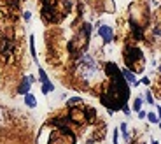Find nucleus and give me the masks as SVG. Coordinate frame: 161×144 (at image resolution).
Segmentation results:
<instances>
[{
	"label": "nucleus",
	"instance_id": "1",
	"mask_svg": "<svg viewBox=\"0 0 161 144\" xmlns=\"http://www.w3.org/2000/svg\"><path fill=\"white\" fill-rule=\"evenodd\" d=\"M107 72L110 74V77H112V83H110V88H109L107 95L102 97V104L105 107H109L110 109V114H112L116 109H119V107L126 106V100H128V85H126V81H124V77L121 76V72H119V69L116 67L114 63H107Z\"/></svg>",
	"mask_w": 161,
	"mask_h": 144
},
{
	"label": "nucleus",
	"instance_id": "16",
	"mask_svg": "<svg viewBox=\"0 0 161 144\" xmlns=\"http://www.w3.org/2000/svg\"><path fill=\"white\" fill-rule=\"evenodd\" d=\"M142 85L149 86V77H144V79H142Z\"/></svg>",
	"mask_w": 161,
	"mask_h": 144
},
{
	"label": "nucleus",
	"instance_id": "5",
	"mask_svg": "<svg viewBox=\"0 0 161 144\" xmlns=\"http://www.w3.org/2000/svg\"><path fill=\"white\" fill-rule=\"evenodd\" d=\"M119 72H121V76H123L124 79L128 81L130 85H135V86L138 85V81L135 79V74H133V72H131V70H128V69H121V70H119Z\"/></svg>",
	"mask_w": 161,
	"mask_h": 144
},
{
	"label": "nucleus",
	"instance_id": "17",
	"mask_svg": "<svg viewBox=\"0 0 161 144\" xmlns=\"http://www.w3.org/2000/svg\"><path fill=\"white\" fill-rule=\"evenodd\" d=\"M123 112H124V114H130V109H128V106H123Z\"/></svg>",
	"mask_w": 161,
	"mask_h": 144
},
{
	"label": "nucleus",
	"instance_id": "8",
	"mask_svg": "<svg viewBox=\"0 0 161 144\" xmlns=\"http://www.w3.org/2000/svg\"><path fill=\"white\" fill-rule=\"evenodd\" d=\"M30 51H32V56L33 60H37V53H35V37H30Z\"/></svg>",
	"mask_w": 161,
	"mask_h": 144
},
{
	"label": "nucleus",
	"instance_id": "6",
	"mask_svg": "<svg viewBox=\"0 0 161 144\" xmlns=\"http://www.w3.org/2000/svg\"><path fill=\"white\" fill-rule=\"evenodd\" d=\"M25 104H27L28 107H35L37 106V98H35L32 93H27V95H25Z\"/></svg>",
	"mask_w": 161,
	"mask_h": 144
},
{
	"label": "nucleus",
	"instance_id": "4",
	"mask_svg": "<svg viewBox=\"0 0 161 144\" xmlns=\"http://www.w3.org/2000/svg\"><path fill=\"white\" fill-rule=\"evenodd\" d=\"M32 83H33V77L32 76H27V77H25V79H23V83L21 85H19V93H21V95H27L28 91H30V86H32Z\"/></svg>",
	"mask_w": 161,
	"mask_h": 144
},
{
	"label": "nucleus",
	"instance_id": "14",
	"mask_svg": "<svg viewBox=\"0 0 161 144\" xmlns=\"http://www.w3.org/2000/svg\"><path fill=\"white\" fill-rule=\"evenodd\" d=\"M75 104H80L79 97H75V98H70V100H68V106H75Z\"/></svg>",
	"mask_w": 161,
	"mask_h": 144
},
{
	"label": "nucleus",
	"instance_id": "10",
	"mask_svg": "<svg viewBox=\"0 0 161 144\" xmlns=\"http://www.w3.org/2000/svg\"><path fill=\"white\" fill-rule=\"evenodd\" d=\"M145 118H149V121L154 123V125H158V123H159V118L156 116V114H152V112H149V116H145Z\"/></svg>",
	"mask_w": 161,
	"mask_h": 144
},
{
	"label": "nucleus",
	"instance_id": "2",
	"mask_svg": "<svg viewBox=\"0 0 161 144\" xmlns=\"http://www.w3.org/2000/svg\"><path fill=\"white\" fill-rule=\"evenodd\" d=\"M79 74L82 77H95L98 74V63L89 56V55H82V58L79 60Z\"/></svg>",
	"mask_w": 161,
	"mask_h": 144
},
{
	"label": "nucleus",
	"instance_id": "20",
	"mask_svg": "<svg viewBox=\"0 0 161 144\" xmlns=\"http://www.w3.org/2000/svg\"><path fill=\"white\" fill-rule=\"evenodd\" d=\"M152 144H158V141H152Z\"/></svg>",
	"mask_w": 161,
	"mask_h": 144
},
{
	"label": "nucleus",
	"instance_id": "13",
	"mask_svg": "<svg viewBox=\"0 0 161 144\" xmlns=\"http://www.w3.org/2000/svg\"><path fill=\"white\" fill-rule=\"evenodd\" d=\"M145 100L149 102V104H154V98H152V95H151L149 90H147V93H145Z\"/></svg>",
	"mask_w": 161,
	"mask_h": 144
},
{
	"label": "nucleus",
	"instance_id": "15",
	"mask_svg": "<svg viewBox=\"0 0 161 144\" xmlns=\"http://www.w3.org/2000/svg\"><path fill=\"white\" fill-rule=\"evenodd\" d=\"M114 144H119L118 142V130H114Z\"/></svg>",
	"mask_w": 161,
	"mask_h": 144
},
{
	"label": "nucleus",
	"instance_id": "18",
	"mask_svg": "<svg viewBox=\"0 0 161 144\" xmlns=\"http://www.w3.org/2000/svg\"><path fill=\"white\" fill-rule=\"evenodd\" d=\"M145 116H147V114H145V112L140 109V111H138V118H145Z\"/></svg>",
	"mask_w": 161,
	"mask_h": 144
},
{
	"label": "nucleus",
	"instance_id": "12",
	"mask_svg": "<svg viewBox=\"0 0 161 144\" xmlns=\"http://www.w3.org/2000/svg\"><path fill=\"white\" fill-rule=\"evenodd\" d=\"M121 132H123L124 139H126V141H130V135H128V132H126V123H121Z\"/></svg>",
	"mask_w": 161,
	"mask_h": 144
},
{
	"label": "nucleus",
	"instance_id": "19",
	"mask_svg": "<svg viewBox=\"0 0 161 144\" xmlns=\"http://www.w3.org/2000/svg\"><path fill=\"white\" fill-rule=\"evenodd\" d=\"M30 18H32V14H30V12H25V20H27V21L30 20Z\"/></svg>",
	"mask_w": 161,
	"mask_h": 144
},
{
	"label": "nucleus",
	"instance_id": "11",
	"mask_svg": "<svg viewBox=\"0 0 161 144\" xmlns=\"http://www.w3.org/2000/svg\"><path fill=\"white\" fill-rule=\"evenodd\" d=\"M133 109L137 112L140 111V109H142V98H135V104H133Z\"/></svg>",
	"mask_w": 161,
	"mask_h": 144
},
{
	"label": "nucleus",
	"instance_id": "9",
	"mask_svg": "<svg viewBox=\"0 0 161 144\" xmlns=\"http://www.w3.org/2000/svg\"><path fill=\"white\" fill-rule=\"evenodd\" d=\"M39 76H40V81H42V83H47L49 81V77H47V74L44 72V69H39Z\"/></svg>",
	"mask_w": 161,
	"mask_h": 144
},
{
	"label": "nucleus",
	"instance_id": "7",
	"mask_svg": "<svg viewBox=\"0 0 161 144\" xmlns=\"http://www.w3.org/2000/svg\"><path fill=\"white\" fill-rule=\"evenodd\" d=\"M54 90V85L51 83V81H47V83H42V93L44 95H47L49 91H53Z\"/></svg>",
	"mask_w": 161,
	"mask_h": 144
},
{
	"label": "nucleus",
	"instance_id": "3",
	"mask_svg": "<svg viewBox=\"0 0 161 144\" xmlns=\"http://www.w3.org/2000/svg\"><path fill=\"white\" fill-rule=\"evenodd\" d=\"M98 33H100V37L103 39V42H112L114 33H112V28L110 27H100Z\"/></svg>",
	"mask_w": 161,
	"mask_h": 144
}]
</instances>
